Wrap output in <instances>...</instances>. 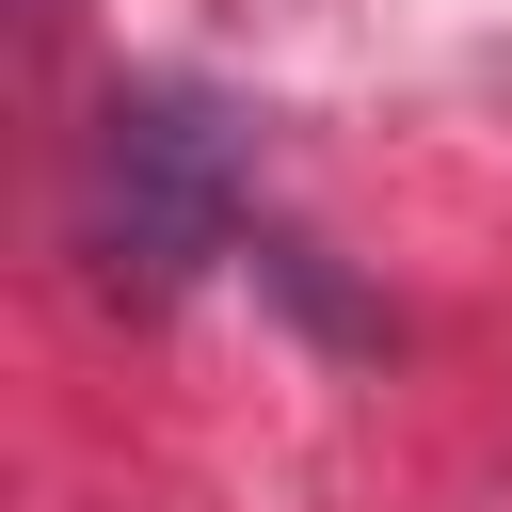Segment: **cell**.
Returning a JSON list of instances; mask_svg holds the SVG:
<instances>
[{
  "label": "cell",
  "instance_id": "cell-1",
  "mask_svg": "<svg viewBox=\"0 0 512 512\" xmlns=\"http://www.w3.org/2000/svg\"><path fill=\"white\" fill-rule=\"evenodd\" d=\"M240 240V128L192 80H128L96 160H80V256L112 304H176L208 256Z\"/></svg>",
  "mask_w": 512,
  "mask_h": 512
}]
</instances>
